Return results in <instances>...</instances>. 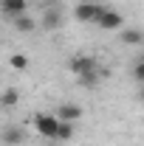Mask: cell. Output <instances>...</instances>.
Wrapping results in <instances>:
<instances>
[{
    "mask_svg": "<svg viewBox=\"0 0 144 146\" xmlns=\"http://www.w3.org/2000/svg\"><path fill=\"white\" fill-rule=\"evenodd\" d=\"M45 31H57L62 25V6L59 3H51L45 11H42V23H40Z\"/></svg>",
    "mask_w": 144,
    "mask_h": 146,
    "instance_id": "cell-4",
    "label": "cell"
},
{
    "mask_svg": "<svg viewBox=\"0 0 144 146\" xmlns=\"http://www.w3.org/2000/svg\"><path fill=\"white\" fill-rule=\"evenodd\" d=\"M34 129L42 135V138L57 141V132H59V118H57V115H51V112H37V115H34Z\"/></svg>",
    "mask_w": 144,
    "mask_h": 146,
    "instance_id": "cell-2",
    "label": "cell"
},
{
    "mask_svg": "<svg viewBox=\"0 0 144 146\" xmlns=\"http://www.w3.org/2000/svg\"><path fill=\"white\" fill-rule=\"evenodd\" d=\"M71 138H73V124H71V121H59L57 141H71Z\"/></svg>",
    "mask_w": 144,
    "mask_h": 146,
    "instance_id": "cell-12",
    "label": "cell"
},
{
    "mask_svg": "<svg viewBox=\"0 0 144 146\" xmlns=\"http://www.w3.org/2000/svg\"><path fill=\"white\" fill-rule=\"evenodd\" d=\"M122 42H124V45H141L144 42V31L141 28H122Z\"/></svg>",
    "mask_w": 144,
    "mask_h": 146,
    "instance_id": "cell-9",
    "label": "cell"
},
{
    "mask_svg": "<svg viewBox=\"0 0 144 146\" xmlns=\"http://www.w3.org/2000/svg\"><path fill=\"white\" fill-rule=\"evenodd\" d=\"M139 101L144 104V84H141V90H139Z\"/></svg>",
    "mask_w": 144,
    "mask_h": 146,
    "instance_id": "cell-15",
    "label": "cell"
},
{
    "mask_svg": "<svg viewBox=\"0 0 144 146\" xmlns=\"http://www.w3.org/2000/svg\"><path fill=\"white\" fill-rule=\"evenodd\" d=\"M133 79H136L139 84H144V54H141V59L136 62V68H133Z\"/></svg>",
    "mask_w": 144,
    "mask_h": 146,
    "instance_id": "cell-14",
    "label": "cell"
},
{
    "mask_svg": "<svg viewBox=\"0 0 144 146\" xmlns=\"http://www.w3.org/2000/svg\"><path fill=\"white\" fill-rule=\"evenodd\" d=\"M26 141V132H23V127H14V124H9V127L0 129V143L6 146H17Z\"/></svg>",
    "mask_w": 144,
    "mask_h": 146,
    "instance_id": "cell-5",
    "label": "cell"
},
{
    "mask_svg": "<svg viewBox=\"0 0 144 146\" xmlns=\"http://www.w3.org/2000/svg\"><path fill=\"white\" fill-rule=\"evenodd\" d=\"M122 23H124V17L119 14V11H113V9H105V14L96 20V25L99 28H105V31H116V28H122Z\"/></svg>",
    "mask_w": 144,
    "mask_h": 146,
    "instance_id": "cell-6",
    "label": "cell"
},
{
    "mask_svg": "<svg viewBox=\"0 0 144 146\" xmlns=\"http://www.w3.org/2000/svg\"><path fill=\"white\" fill-rule=\"evenodd\" d=\"M71 73H76V79H82V76H90V73L99 70V65H96V59L93 56H85V54H76L71 56Z\"/></svg>",
    "mask_w": 144,
    "mask_h": 146,
    "instance_id": "cell-3",
    "label": "cell"
},
{
    "mask_svg": "<svg viewBox=\"0 0 144 146\" xmlns=\"http://www.w3.org/2000/svg\"><path fill=\"white\" fill-rule=\"evenodd\" d=\"M9 65H11L14 70H26V68H28V59H26L23 54H11V59H9Z\"/></svg>",
    "mask_w": 144,
    "mask_h": 146,
    "instance_id": "cell-13",
    "label": "cell"
},
{
    "mask_svg": "<svg viewBox=\"0 0 144 146\" xmlns=\"http://www.w3.org/2000/svg\"><path fill=\"white\" fill-rule=\"evenodd\" d=\"M11 25L17 28L20 34H31V31L37 28V23L28 17V14H20V17H14V20H11Z\"/></svg>",
    "mask_w": 144,
    "mask_h": 146,
    "instance_id": "cell-10",
    "label": "cell"
},
{
    "mask_svg": "<svg viewBox=\"0 0 144 146\" xmlns=\"http://www.w3.org/2000/svg\"><path fill=\"white\" fill-rule=\"evenodd\" d=\"M59 121H76V118H82V107H76V104H59L57 107V112H54Z\"/></svg>",
    "mask_w": 144,
    "mask_h": 146,
    "instance_id": "cell-8",
    "label": "cell"
},
{
    "mask_svg": "<svg viewBox=\"0 0 144 146\" xmlns=\"http://www.w3.org/2000/svg\"><path fill=\"white\" fill-rule=\"evenodd\" d=\"M26 9H28V0H0V11H3V17H9V20L26 14Z\"/></svg>",
    "mask_w": 144,
    "mask_h": 146,
    "instance_id": "cell-7",
    "label": "cell"
},
{
    "mask_svg": "<svg viewBox=\"0 0 144 146\" xmlns=\"http://www.w3.org/2000/svg\"><path fill=\"white\" fill-rule=\"evenodd\" d=\"M17 101H20V93L14 87H6V90L0 93V107L11 110V107H17Z\"/></svg>",
    "mask_w": 144,
    "mask_h": 146,
    "instance_id": "cell-11",
    "label": "cell"
},
{
    "mask_svg": "<svg viewBox=\"0 0 144 146\" xmlns=\"http://www.w3.org/2000/svg\"><path fill=\"white\" fill-rule=\"evenodd\" d=\"M105 3H93V0H82L76 9H73V17L79 20V23H96V20L105 14Z\"/></svg>",
    "mask_w": 144,
    "mask_h": 146,
    "instance_id": "cell-1",
    "label": "cell"
}]
</instances>
